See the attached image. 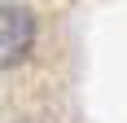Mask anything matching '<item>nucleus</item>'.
Instances as JSON below:
<instances>
[{
  "mask_svg": "<svg viewBox=\"0 0 127 123\" xmlns=\"http://www.w3.org/2000/svg\"><path fill=\"white\" fill-rule=\"evenodd\" d=\"M35 44V18L26 4H0V66H18Z\"/></svg>",
  "mask_w": 127,
  "mask_h": 123,
  "instance_id": "obj_1",
  "label": "nucleus"
}]
</instances>
